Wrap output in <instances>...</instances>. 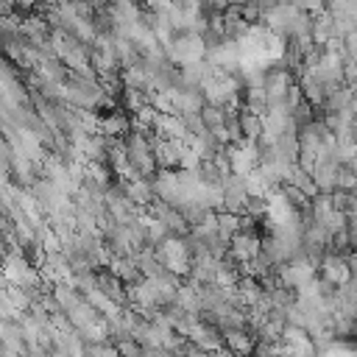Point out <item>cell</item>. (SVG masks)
I'll list each match as a JSON object with an SVG mask.
<instances>
[{"label": "cell", "instance_id": "6da1fadb", "mask_svg": "<svg viewBox=\"0 0 357 357\" xmlns=\"http://www.w3.org/2000/svg\"><path fill=\"white\" fill-rule=\"evenodd\" d=\"M170 64L176 67H190V64H201L206 59V42L201 33H178L167 47H165Z\"/></svg>", "mask_w": 357, "mask_h": 357}, {"label": "cell", "instance_id": "7a4b0ae2", "mask_svg": "<svg viewBox=\"0 0 357 357\" xmlns=\"http://www.w3.org/2000/svg\"><path fill=\"white\" fill-rule=\"evenodd\" d=\"M315 265L307 259V257H301V259H293V262H284V265H279L276 268V279H279V284H284V287H290V290H304L307 284H312L318 276H315Z\"/></svg>", "mask_w": 357, "mask_h": 357}, {"label": "cell", "instance_id": "3957f363", "mask_svg": "<svg viewBox=\"0 0 357 357\" xmlns=\"http://www.w3.org/2000/svg\"><path fill=\"white\" fill-rule=\"evenodd\" d=\"M220 187H223V209L226 212H234V215H245L248 201H251L248 187H245V176L229 173Z\"/></svg>", "mask_w": 357, "mask_h": 357}, {"label": "cell", "instance_id": "277c9868", "mask_svg": "<svg viewBox=\"0 0 357 357\" xmlns=\"http://www.w3.org/2000/svg\"><path fill=\"white\" fill-rule=\"evenodd\" d=\"M321 279L332 287H343L349 279H351V268H349V254H337V251H329L321 262Z\"/></svg>", "mask_w": 357, "mask_h": 357}, {"label": "cell", "instance_id": "5b68a950", "mask_svg": "<svg viewBox=\"0 0 357 357\" xmlns=\"http://www.w3.org/2000/svg\"><path fill=\"white\" fill-rule=\"evenodd\" d=\"M259 251H262V237L257 231H237L231 237V243H229V254H231V259L237 265L251 262Z\"/></svg>", "mask_w": 357, "mask_h": 357}, {"label": "cell", "instance_id": "8992f818", "mask_svg": "<svg viewBox=\"0 0 357 357\" xmlns=\"http://www.w3.org/2000/svg\"><path fill=\"white\" fill-rule=\"evenodd\" d=\"M187 340H192L198 349H204V351H209V354H212V351H220V349H223V329H220V326H212V324L198 321Z\"/></svg>", "mask_w": 357, "mask_h": 357}, {"label": "cell", "instance_id": "52a82bcc", "mask_svg": "<svg viewBox=\"0 0 357 357\" xmlns=\"http://www.w3.org/2000/svg\"><path fill=\"white\" fill-rule=\"evenodd\" d=\"M223 349L231 354H254L257 349V335L245 326V329H226L223 332Z\"/></svg>", "mask_w": 357, "mask_h": 357}, {"label": "cell", "instance_id": "ba28073f", "mask_svg": "<svg viewBox=\"0 0 357 357\" xmlns=\"http://www.w3.org/2000/svg\"><path fill=\"white\" fill-rule=\"evenodd\" d=\"M340 167H343V165H337L335 159H318V167H315V173H312V181H315L318 192H329V195H332V192L337 190Z\"/></svg>", "mask_w": 357, "mask_h": 357}, {"label": "cell", "instance_id": "9c48e42d", "mask_svg": "<svg viewBox=\"0 0 357 357\" xmlns=\"http://www.w3.org/2000/svg\"><path fill=\"white\" fill-rule=\"evenodd\" d=\"M332 22H335V17H332L329 8L312 17V33H310V36H312V42H315L318 47H324L329 39H335V28H332Z\"/></svg>", "mask_w": 357, "mask_h": 357}, {"label": "cell", "instance_id": "30bf717a", "mask_svg": "<svg viewBox=\"0 0 357 357\" xmlns=\"http://www.w3.org/2000/svg\"><path fill=\"white\" fill-rule=\"evenodd\" d=\"M240 131H243V139L259 142L262 139V114H257L248 106H243L240 109Z\"/></svg>", "mask_w": 357, "mask_h": 357}, {"label": "cell", "instance_id": "8fae6325", "mask_svg": "<svg viewBox=\"0 0 357 357\" xmlns=\"http://www.w3.org/2000/svg\"><path fill=\"white\" fill-rule=\"evenodd\" d=\"M109 271H112L114 276H120L126 284H134V282H139V279H142V273H139V268H137V259H134V257H114V259L109 262Z\"/></svg>", "mask_w": 357, "mask_h": 357}, {"label": "cell", "instance_id": "7c38bea8", "mask_svg": "<svg viewBox=\"0 0 357 357\" xmlns=\"http://www.w3.org/2000/svg\"><path fill=\"white\" fill-rule=\"evenodd\" d=\"M337 190H343V192H354V190H357V173H354L349 165H346V167H340Z\"/></svg>", "mask_w": 357, "mask_h": 357}, {"label": "cell", "instance_id": "4fadbf2b", "mask_svg": "<svg viewBox=\"0 0 357 357\" xmlns=\"http://www.w3.org/2000/svg\"><path fill=\"white\" fill-rule=\"evenodd\" d=\"M326 8L332 14H354L357 11V0H326Z\"/></svg>", "mask_w": 357, "mask_h": 357}, {"label": "cell", "instance_id": "5bb4252c", "mask_svg": "<svg viewBox=\"0 0 357 357\" xmlns=\"http://www.w3.org/2000/svg\"><path fill=\"white\" fill-rule=\"evenodd\" d=\"M343 56L357 59V31H351V33L343 36Z\"/></svg>", "mask_w": 357, "mask_h": 357}, {"label": "cell", "instance_id": "9a60e30c", "mask_svg": "<svg viewBox=\"0 0 357 357\" xmlns=\"http://www.w3.org/2000/svg\"><path fill=\"white\" fill-rule=\"evenodd\" d=\"M349 240H351V251H357V212L349 215Z\"/></svg>", "mask_w": 357, "mask_h": 357}]
</instances>
